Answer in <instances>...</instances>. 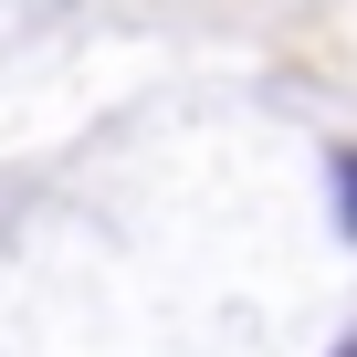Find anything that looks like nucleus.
<instances>
[{
  "instance_id": "f257e3e1",
  "label": "nucleus",
  "mask_w": 357,
  "mask_h": 357,
  "mask_svg": "<svg viewBox=\"0 0 357 357\" xmlns=\"http://www.w3.org/2000/svg\"><path fill=\"white\" fill-rule=\"evenodd\" d=\"M336 211H347V231H357V147L336 158Z\"/></svg>"
},
{
  "instance_id": "f03ea898",
  "label": "nucleus",
  "mask_w": 357,
  "mask_h": 357,
  "mask_svg": "<svg viewBox=\"0 0 357 357\" xmlns=\"http://www.w3.org/2000/svg\"><path fill=\"white\" fill-rule=\"evenodd\" d=\"M336 357H357V347H336Z\"/></svg>"
}]
</instances>
